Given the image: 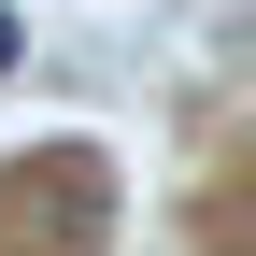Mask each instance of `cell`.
Segmentation results:
<instances>
[{
    "label": "cell",
    "instance_id": "1",
    "mask_svg": "<svg viewBox=\"0 0 256 256\" xmlns=\"http://www.w3.org/2000/svg\"><path fill=\"white\" fill-rule=\"evenodd\" d=\"M14 57H28V14H14V0H0V72H14Z\"/></svg>",
    "mask_w": 256,
    "mask_h": 256
}]
</instances>
